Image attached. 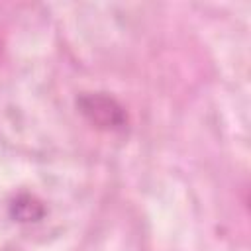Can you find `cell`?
<instances>
[{
    "instance_id": "obj_2",
    "label": "cell",
    "mask_w": 251,
    "mask_h": 251,
    "mask_svg": "<svg viewBox=\"0 0 251 251\" xmlns=\"http://www.w3.org/2000/svg\"><path fill=\"white\" fill-rule=\"evenodd\" d=\"M10 214L18 222L29 224V222H39L43 218V214H45V208L31 194H18L10 204Z\"/></svg>"
},
{
    "instance_id": "obj_1",
    "label": "cell",
    "mask_w": 251,
    "mask_h": 251,
    "mask_svg": "<svg viewBox=\"0 0 251 251\" xmlns=\"http://www.w3.org/2000/svg\"><path fill=\"white\" fill-rule=\"evenodd\" d=\"M76 108L96 129L112 133H122L127 129L126 108L106 92H82L76 98Z\"/></svg>"
}]
</instances>
